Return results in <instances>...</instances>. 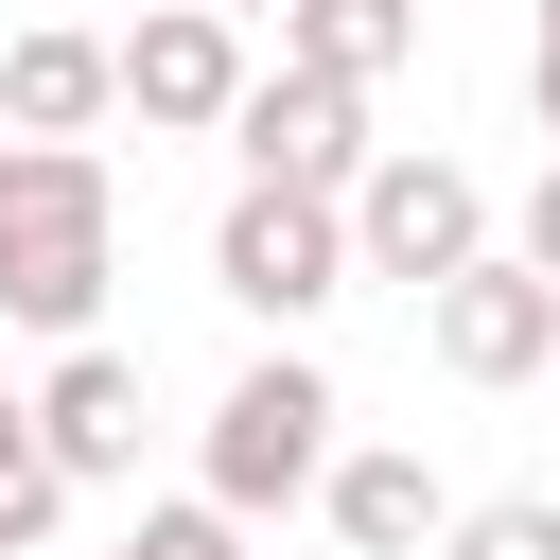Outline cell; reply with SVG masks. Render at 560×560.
Here are the masks:
<instances>
[{"instance_id": "1", "label": "cell", "mask_w": 560, "mask_h": 560, "mask_svg": "<svg viewBox=\"0 0 560 560\" xmlns=\"http://www.w3.org/2000/svg\"><path fill=\"white\" fill-rule=\"evenodd\" d=\"M105 228H122V192H105V158L88 140H18L0 122V315L18 332H88L105 315Z\"/></svg>"}, {"instance_id": "2", "label": "cell", "mask_w": 560, "mask_h": 560, "mask_svg": "<svg viewBox=\"0 0 560 560\" xmlns=\"http://www.w3.org/2000/svg\"><path fill=\"white\" fill-rule=\"evenodd\" d=\"M210 280L262 315V332H298V315H332L350 298V192H298V175H245L228 192V228H210Z\"/></svg>"}, {"instance_id": "3", "label": "cell", "mask_w": 560, "mask_h": 560, "mask_svg": "<svg viewBox=\"0 0 560 560\" xmlns=\"http://www.w3.org/2000/svg\"><path fill=\"white\" fill-rule=\"evenodd\" d=\"M315 472H332V385H315L298 350H262V368L210 402V472H192V490H210L228 525H262V508H298Z\"/></svg>"}, {"instance_id": "4", "label": "cell", "mask_w": 560, "mask_h": 560, "mask_svg": "<svg viewBox=\"0 0 560 560\" xmlns=\"http://www.w3.org/2000/svg\"><path fill=\"white\" fill-rule=\"evenodd\" d=\"M472 245H490V192H472L455 158H420V140H402V158H368V175H350V280H420V298H438Z\"/></svg>"}, {"instance_id": "5", "label": "cell", "mask_w": 560, "mask_h": 560, "mask_svg": "<svg viewBox=\"0 0 560 560\" xmlns=\"http://www.w3.org/2000/svg\"><path fill=\"white\" fill-rule=\"evenodd\" d=\"M420 332H438L455 385H542V368H560V280H542L525 245H472V262L420 298Z\"/></svg>"}, {"instance_id": "6", "label": "cell", "mask_w": 560, "mask_h": 560, "mask_svg": "<svg viewBox=\"0 0 560 560\" xmlns=\"http://www.w3.org/2000/svg\"><path fill=\"white\" fill-rule=\"evenodd\" d=\"M105 70H122V105H140L158 140H228V105H245V18H228V0H158L140 35H105Z\"/></svg>"}, {"instance_id": "7", "label": "cell", "mask_w": 560, "mask_h": 560, "mask_svg": "<svg viewBox=\"0 0 560 560\" xmlns=\"http://www.w3.org/2000/svg\"><path fill=\"white\" fill-rule=\"evenodd\" d=\"M228 140H245V175H298V192H350L368 175V88H332V70H245V105H228Z\"/></svg>"}, {"instance_id": "8", "label": "cell", "mask_w": 560, "mask_h": 560, "mask_svg": "<svg viewBox=\"0 0 560 560\" xmlns=\"http://www.w3.org/2000/svg\"><path fill=\"white\" fill-rule=\"evenodd\" d=\"M35 438H52V472H70V490L140 472V368H122L105 332H70V368L35 385Z\"/></svg>"}, {"instance_id": "9", "label": "cell", "mask_w": 560, "mask_h": 560, "mask_svg": "<svg viewBox=\"0 0 560 560\" xmlns=\"http://www.w3.org/2000/svg\"><path fill=\"white\" fill-rule=\"evenodd\" d=\"M315 508H332V542H350V560H438V525H455V490H438L402 438L332 455V472H315Z\"/></svg>"}, {"instance_id": "10", "label": "cell", "mask_w": 560, "mask_h": 560, "mask_svg": "<svg viewBox=\"0 0 560 560\" xmlns=\"http://www.w3.org/2000/svg\"><path fill=\"white\" fill-rule=\"evenodd\" d=\"M105 105H122V70H105V35H70V18H35V35L0 52V122H18V140H88Z\"/></svg>"}, {"instance_id": "11", "label": "cell", "mask_w": 560, "mask_h": 560, "mask_svg": "<svg viewBox=\"0 0 560 560\" xmlns=\"http://www.w3.org/2000/svg\"><path fill=\"white\" fill-rule=\"evenodd\" d=\"M280 52L332 70V88H385V70L420 52V0H280Z\"/></svg>"}, {"instance_id": "12", "label": "cell", "mask_w": 560, "mask_h": 560, "mask_svg": "<svg viewBox=\"0 0 560 560\" xmlns=\"http://www.w3.org/2000/svg\"><path fill=\"white\" fill-rule=\"evenodd\" d=\"M52 508H70V472H52V438H35V385H0V560L52 542Z\"/></svg>"}, {"instance_id": "13", "label": "cell", "mask_w": 560, "mask_h": 560, "mask_svg": "<svg viewBox=\"0 0 560 560\" xmlns=\"http://www.w3.org/2000/svg\"><path fill=\"white\" fill-rule=\"evenodd\" d=\"M438 560H560V490H490V508H455Z\"/></svg>"}, {"instance_id": "14", "label": "cell", "mask_w": 560, "mask_h": 560, "mask_svg": "<svg viewBox=\"0 0 560 560\" xmlns=\"http://www.w3.org/2000/svg\"><path fill=\"white\" fill-rule=\"evenodd\" d=\"M105 560H245V525H228V508L192 490V508H140V525H122Z\"/></svg>"}, {"instance_id": "15", "label": "cell", "mask_w": 560, "mask_h": 560, "mask_svg": "<svg viewBox=\"0 0 560 560\" xmlns=\"http://www.w3.org/2000/svg\"><path fill=\"white\" fill-rule=\"evenodd\" d=\"M508 245H525V262L560 280V158H542V192H525V228H508Z\"/></svg>"}, {"instance_id": "16", "label": "cell", "mask_w": 560, "mask_h": 560, "mask_svg": "<svg viewBox=\"0 0 560 560\" xmlns=\"http://www.w3.org/2000/svg\"><path fill=\"white\" fill-rule=\"evenodd\" d=\"M525 105H542V158H560V52H542V70H525Z\"/></svg>"}, {"instance_id": "17", "label": "cell", "mask_w": 560, "mask_h": 560, "mask_svg": "<svg viewBox=\"0 0 560 560\" xmlns=\"http://www.w3.org/2000/svg\"><path fill=\"white\" fill-rule=\"evenodd\" d=\"M542 52H560V0H542Z\"/></svg>"}, {"instance_id": "18", "label": "cell", "mask_w": 560, "mask_h": 560, "mask_svg": "<svg viewBox=\"0 0 560 560\" xmlns=\"http://www.w3.org/2000/svg\"><path fill=\"white\" fill-rule=\"evenodd\" d=\"M228 18H280V0H228Z\"/></svg>"}]
</instances>
